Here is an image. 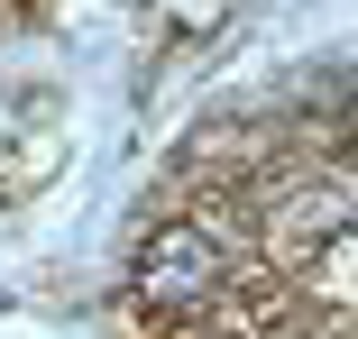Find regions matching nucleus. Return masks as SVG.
<instances>
[{"label":"nucleus","mask_w":358,"mask_h":339,"mask_svg":"<svg viewBox=\"0 0 358 339\" xmlns=\"http://www.w3.org/2000/svg\"><path fill=\"white\" fill-rule=\"evenodd\" d=\"M221 239L211 229H193V220H175V229H157L148 248H138V266H129V285H138V303H157V312H193V303H211L221 294Z\"/></svg>","instance_id":"f257e3e1"}]
</instances>
